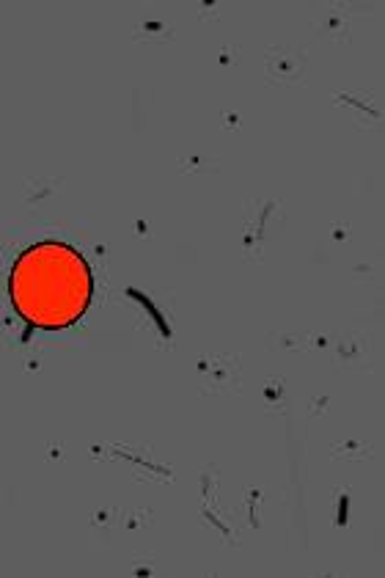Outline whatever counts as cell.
Wrapping results in <instances>:
<instances>
[{
	"instance_id": "8",
	"label": "cell",
	"mask_w": 385,
	"mask_h": 578,
	"mask_svg": "<svg viewBox=\"0 0 385 578\" xmlns=\"http://www.w3.org/2000/svg\"><path fill=\"white\" fill-rule=\"evenodd\" d=\"M333 234H336V240H344V237H347V226H336Z\"/></svg>"
},
{
	"instance_id": "1",
	"label": "cell",
	"mask_w": 385,
	"mask_h": 578,
	"mask_svg": "<svg viewBox=\"0 0 385 578\" xmlns=\"http://www.w3.org/2000/svg\"><path fill=\"white\" fill-rule=\"evenodd\" d=\"M94 278L86 259L64 243L25 248L9 276V295L17 314L34 328L58 330L83 317L91 303Z\"/></svg>"
},
{
	"instance_id": "4",
	"label": "cell",
	"mask_w": 385,
	"mask_h": 578,
	"mask_svg": "<svg viewBox=\"0 0 385 578\" xmlns=\"http://www.w3.org/2000/svg\"><path fill=\"white\" fill-rule=\"evenodd\" d=\"M369 455H371V446L360 444V441H338L333 446V457H344V460H360Z\"/></svg>"
},
{
	"instance_id": "6",
	"label": "cell",
	"mask_w": 385,
	"mask_h": 578,
	"mask_svg": "<svg viewBox=\"0 0 385 578\" xmlns=\"http://www.w3.org/2000/svg\"><path fill=\"white\" fill-rule=\"evenodd\" d=\"M319 25H322V31H330L333 36L347 34V23H344L338 14H333V12H325V14H322V20H319Z\"/></svg>"
},
{
	"instance_id": "2",
	"label": "cell",
	"mask_w": 385,
	"mask_h": 578,
	"mask_svg": "<svg viewBox=\"0 0 385 578\" xmlns=\"http://www.w3.org/2000/svg\"><path fill=\"white\" fill-rule=\"evenodd\" d=\"M196 377L201 383V392H210V394L237 392L240 361L234 355H204L196 363Z\"/></svg>"
},
{
	"instance_id": "7",
	"label": "cell",
	"mask_w": 385,
	"mask_h": 578,
	"mask_svg": "<svg viewBox=\"0 0 385 578\" xmlns=\"http://www.w3.org/2000/svg\"><path fill=\"white\" fill-rule=\"evenodd\" d=\"M281 397H284V383L275 380V377L267 380V383H264V400H267V402H278Z\"/></svg>"
},
{
	"instance_id": "5",
	"label": "cell",
	"mask_w": 385,
	"mask_h": 578,
	"mask_svg": "<svg viewBox=\"0 0 385 578\" xmlns=\"http://www.w3.org/2000/svg\"><path fill=\"white\" fill-rule=\"evenodd\" d=\"M366 352H369V344H366V339H360V336H352V339H347V341L338 344V355H341L344 363H347V361H360Z\"/></svg>"
},
{
	"instance_id": "3",
	"label": "cell",
	"mask_w": 385,
	"mask_h": 578,
	"mask_svg": "<svg viewBox=\"0 0 385 578\" xmlns=\"http://www.w3.org/2000/svg\"><path fill=\"white\" fill-rule=\"evenodd\" d=\"M306 72V50L278 45L267 50V77L275 83H295Z\"/></svg>"
}]
</instances>
